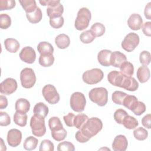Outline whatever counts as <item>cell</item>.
I'll use <instances>...</instances> for the list:
<instances>
[{"label": "cell", "instance_id": "cell-33", "mask_svg": "<svg viewBox=\"0 0 151 151\" xmlns=\"http://www.w3.org/2000/svg\"><path fill=\"white\" fill-rule=\"evenodd\" d=\"M48 126L51 132L60 130L63 127L61 122L58 117H51L48 120Z\"/></svg>", "mask_w": 151, "mask_h": 151}, {"label": "cell", "instance_id": "cell-38", "mask_svg": "<svg viewBox=\"0 0 151 151\" xmlns=\"http://www.w3.org/2000/svg\"><path fill=\"white\" fill-rule=\"evenodd\" d=\"M133 136L138 140H144L148 136V132L142 127H138L133 131Z\"/></svg>", "mask_w": 151, "mask_h": 151}, {"label": "cell", "instance_id": "cell-53", "mask_svg": "<svg viewBox=\"0 0 151 151\" xmlns=\"http://www.w3.org/2000/svg\"><path fill=\"white\" fill-rule=\"evenodd\" d=\"M144 14L147 19H151V2H148L145 6Z\"/></svg>", "mask_w": 151, "mask_h": 151}, {"label": "cell", "instance_id": "cell-29", "mask_svg": "<svg viewBox=\"0 0 151 151\" xmlns=\"http://www.w3.org/2000/svg\"><path fill=\"white\" fill-rule=\"evenodd\" d=\"M38 62L39 64L44 67H50L52 65L54 62V57L52 54L40 55Z\"/></svg>", "mask_w": 151, "mask_h": 151}, {"label": "cell", "instance_id": "cell-1", "mask_svg": "<svg viewBox=\"0 0 151 151\" xmlns=\"http://www.w3.org/2000/svg\"><path fill=\"white\" fill-rule=\"evenodd\" d=\"M103 128L101 120L97 117H91L87 120L83 127L76 134V139L80 143H86L96 135Z\"/></svg>", "mask_w": 151, "mask_h": 151}, {"label": "cell", "instance_id": "cell-55", "mask_svg": "<svg viewBox=\"0 0 151 151\" xmlns=\"http://www.w3.org/2000/svg\"><path fill=\"white\" fill-rule=\"evenodd\" d=\"M1 150H2V147H5V148H6V146H5V145L4 144V141H3V139L1 138Z\"/></svg>", "mask_w": 151, "mask_h": 151}, {"label": "cell", "instance_id": "cell-51", "mask_svg": "<svg viewBox=\"0 0 151 151\" xmlns=\"http://www.w3.org/2000/svg\"><path fill=\"white\" fill-rule=\"evenodd\" d=\"M150 119H151L150 114H147L146 116H145L142 119V125L145 127L149 129H150Z\"/></svg>", "mask_w": 151, "mask_h": 151}, {"label": "cell", "instance_id": "cell-15", "mask_svg": "<svg viewBox=\"0 0 151 151\" xmlns=\"http://www.w3.org/2000/svg\"><path fill=\"white\" fill-rule=\"evenodd\" d=\"M129 27L133 30H139L143 26V19L142 17L138 14H132L127 19Z\"/></svg>", "mask_w": 151, "mask_h": 151}, {"label": "cell", "instance_id": "cell-27", "mask_svg": "<svg viewBox=\"0 0 151 151\" xmlns=\"http://www.w3.org/2000/svg\"><path fill=\"white\" fill-rule=\"evenodd\" d=\"M19 2L26 14L34 12L37 8L36 1L34 0H19Z\"/></svg>", "mask_w": 151, "mask_h": 151}, {"label": "cell", "instance_id": "cell-4", "mask_svg": "<svg viewBox=\"0 0 151 151\" xmlns=\"http://www.w3.org/2000/svg\"><path fill=\"white\" fill-rule=\"evenodd\" d=\"M88 96L91 101L99 106H104L108 101V91L104 87L92 88L88 93Z\"/></svg>", "mask_w": 151, "mask_h": 151}, {"label": "cell", "instance_id": "cell-21", "mask_svg": "<svg viewBox=\"0 0 151 151\" xmlns=\"http://www.w3.org/2000/svg\"><path fill=\"white\" fill-rule=\"evenodd\" d=\"M15 109L16 111L26 113L29 110L30 103L29 101L25 99H19L15 102Z\"/></svg>", "mask_w": 151, "mask_h": 151}, {"label": "cell", "instance_id": "cell-20", "mask_svg": "<svg viewBox=\"0 0 151 151\" xmlns=\"http://www.w3.org/2000/svg\"><path fill=\"white\" fill-rule=\"evenodd\" d=\"M150 70L147 66H141L137 70V78L141 83L147 81L150 78Z\"/></svg>", "mask_w": 151, "mask_h": 151}, {"label": "cell", "instance_id": "cell-17", "mask_svg": "<svg viewBox=\"0 0 151 151\" xmlns=\"http://www.w3.org/2000/svg\"><path fill=\"white\" fill-rule=\"evenodd\" d=\"M112 51L109 50H102L97 54V60L103 66L109 67L110 64V57Z\"/></svg>", "mask_w": 151, "mask_h": 151}, {"label": "cell", "instance_id": "cell-2", "mask_svg": "<svg viewBox=\"0 0 151 151\" xmlns=\"http://www.w3.org/2000/svg\"><path fill=\"white\" fill-rule=\"evenodd\" d=\"M107 80L111 84L130 91H134L139 87V83L134 78L126 76L116 70L111 71L108 74Z\"/></svg>", "mask_w": 151, "mask_h": 151}, {"label": "cell", "instance_id": "cell-39", "mask_svg": "<svg viewBox=\"0 0 151 151\" xmlns=\"http://www.w3.org/2000/svg\"><path fill=\"white\" fill-rule=\"evenodd\" d=\"M11 25V17L6 14H1L0 15V28L1 29H7Z\"/></svg>", "mask_w": 151, "mask_h": 151}, {"label": "cell", "instance_id": "cell-30", "mask_svg": "<svg viewBox=\"0 0 151 151\" xmlns=\"http://www.w3.org/2000/svg\"><path fill=\"white\" fill-rule=\"evenodd\" d=\"M38 143V140L37 138L33 136H29L25 140L23 147L27 150H32L37 147Z\"/></svg>", "mask_w": 151, "mask_h": 151}, {"label": "cell", "instance_id": "cell-41", "mask_svg": "<svg viewBox=\"0 0 151 151\" xmlns=\"http://www.w3.org/2000/svg\"><path fill=\"white\" fill-rule=\"evenodd\" d=\"M52 137L57 142L63 140L67 136V131L63 127L60 130L51 132Z\"/></svg>", "mask_w": 151, "mask_h": 151}, {"label": "cell", "instance_id": "cell-3", "mask_svg": "<svg viewBox=\"0 0 151 151\" xmlns=\"http://www.w3.org/2000/svg\"><path fill=\"white\" fill-rule=\"evenodd\" d=\"M91 18L90 10L86 7L80 8L78 12L74 22V27L76 29L82 31L87 28L89 25Z\"/></svg>", "mask_w": 151, "mask_h": 151}, {"label": "cell", "instance_id": "cell-24", "mask_svg": "<svg viewBox=\"0 0 151 151\" xmlns=\"http://www.w3.org/2000/svg\"><path fill=\"white\" fill-rule=\"evenodd\" d=\"M48 108L44 103L40 102L37 103L33 109L34 115L40 116L42 117H45L48 114Z\"/></svg>", "mask_w": 151, "mask_h": 151}, {"label": "cell", "instance_id": "cell-47", "mask_svg": "<svg viewBox=\"0 0 151 151\" xmlns=\"http://www.w3.org/2000/svg\"><path fill=\"white\" fill-rule=\"evenodd\" d=\"M11 118L7 113L0 111V125L1 126H6L10 124Z\"/></svg>", "mask_w": 151, "mask_h": 151}, {"label": "cell", "instance_id": "cell-54", "mask_svg": "<svg viewBox=\"0 0 151 151\" xmlns=\"http://www.w3.org/2000/svg\"><path fill=\"white\" fill-rule=\"evenodd\" d=\"M8 106V100L5 96H0V109H4Z\"/></svg>", "mask_w": 151, "mask_h": 151}, {"label": "cell", "instance_id": "cell-16", "mask_svg": "<svg viewBox=\"0 0 151 151\" xmlns=\"http://www.w3.org/2000/svg\"><path fill=\"white\" fill-rule=\"evenodd\" d=\"M125 61H127V58L123 53L117 51L112 52L110 57L111 65L114 67L119 68L120 65Z\"/></svg>", "mask_w": 151, "mask_h": 151}, {"label": "cell", "instance_id": "cell-7", "mask_svg": "<svg viewBox=\"0 0 151 151\" xmlns=\"http://www.w3.org/2000/svg\"><path fill=\"white\" fill-rule=\"evenodd\" d=\"M20 80L24 88H32L36 82V76L34 70L27 67L22 69L20 73Z\"/></svg>", "mask_w": 151, "mask_h": 151}, {"label": "cell", "instance_id": "cell-23", "mask_svg": "<svg viewBox=\"0 0 151 151\" xmlns=\"http://www.w3.org/2000/svg\"><path fill=\"white\" fill-rule=\"evenodd\" d=\"M37 50L40 55H50L53 54L54 48L50 42L42 41L38 44Z\"/></svg>", "mask_w": 151, "mask_h": 151}, {"label": "cell", "instance_id": "cell-50", "mask_svg": "<svg viewBox=\"0 0 151 151\" xmlns=\"http://www.w3.org/2000/svg\"><path fill=\"white\" fill-rule=\"evenodd\" d=\"M142 31L144 34L147 37L151 36V22L150 21L146 22L143 24Z\"/></svg>", "mask_w": 151, "mask_h": 151}, {"label": "cell", "instance_id": "cell-28", "mask_svg": "<svg viewBox=\"0 0 151 151\" xmlns=\"http://www.w3.org/2000/svg\"><path fill=\"white\" fill-rule=\"evenodd\" d=\"M28 116L26 113L16 111L14 115V123L21 127H24L27 124Z\"/></svg>", "mask_w": 151, "mask_h": 151}, {"label": "cell", "instance_id": "cell-32", "mask_svg": "<svg viewBox=\"0 0 151 151\" xmlns=\"http://www.w3.org/2000/svg\"><path fill=\"white\" fill-rule=\"evenodd\" d=\"M122 124H123V126L127 129H133L139 125V123L134 117L128 114L124 119Z\"/></svg>", "mask_w": 151, "mask_h": 151}, {"label": "cell", "instance_id": "cell-31", "mask_svg": "<svg viewBox=\"0 0 151 151\" xmlns=\"http://www.w3.org/2000/svg\"><path fill=\"white\" fill-rule=\"evenodd\" d=\"M119 68L122 74L128 77H132L134 73L133 65L129 61H125L123 63L120 65Z\"/></svg>", "mask_w": 151, "mask_h": 151}, {"label": "cell", "instance_id": "cell-35", "mask_svg": "<svg viewBox=\"0 0 151 151\" xmlns=\"http://www.w3.org/2000/svg\"><path fill=\"white\" fill-rule=\"evenodd\" d=\"M88 119V117L86 114L83 113H79L75 116L74 120V126H75L78 129H80Z\"/></svg>", "mask_w": 151, "mask_h": 151}, {"label": "cell", "instance_id": "cell-26", "mask_svg": "<svg viewBox=\"0 0 151 151\" xmlns=\"http://www.w3.org/2000/svg\"><path fill=\"white\" fill-rule=\"evenodd\" d=\"M26 16L29 22L36 24L41 20L42 14L41 9L39 7H37L34 12L31 13H27Z\"/></svg>", "mask_w": 151, "mask_h": 151}, {"label": "cell", "instance_id": "cell-19", "mask_svg": "<svg viewBox=\"0 0 151 151\" xmlns=\"http://www.w3.org/2000/svg\"><path fill=\"white\" fill-rule=\"evenodd\" d=\"M55 43L58 48L65 49L70 45V40L67 35L60 34L55 37Z\"/></svg>", "mask_w": 151, "mask_h": 151}, {"label": "cell", "instance_id": "cell-37", "mask_svg": "<svg viewBox=\"0 0 151 151\" xmlns=\"http://www.w3.org/2000/svg\"><path fill=\"white\" fill-rule=\"evenodd\" d=\"M127 94L121 91H115L112 94L111 99L113 103L119 105H123V100L127 96Z\"/></svg>", "mask_w": 151, "mask_h": 151}, {"label": "cell", "instance_id": "cell-8", "mask_svg": "<svg viewBox=\"0 0 151 151\" xmlns=\"http://www.w3.org/2000/svg\"><path fill=\"white\" fill-rule=\"evenodd\" d=\"M86 104V97L82 93L76 91L71 94L70 104L73 110L76 112H81L84 110Z\"/></svg>", "mask_w": 151, "mask_h": 151}, {"label": "cell", "instance_id": "cell-44", "mask_svg": "<svg viewBox=\"0 0 151 151\" xmlns=\"http://www.w3.org/2000/svg\"><path fill=\"white\" fill-rule=\"evenodd\" d=\"M64 19L63 16L60 17H55V18H50V25L55 29L60 28L63 27L64 24Z\"/></svg>", "mask_w": 151, "mask_h": 151}, {"label": "cell", "instance_id": "cell-5", "mask_svg": "<svg viewBox=\"0 0 151 151\" xmlns=\"http://www.w3.org/2000/svg\"><path fill=\"white\" fill-rule=\"evenodd\" d=\"M30 127L32 133L37 137H41L45 134L46 127L44 117L34 115L30 120Z\"/></svg>", "mask_w": 151, "mask_h": 151}, {"label": "cell", "instance_id": "cell-6", "mask_svg": "<svg viewBox=\"0 0 151 151\" xmlns=\"http://www.w3.org/2000/svg\"><path fill=\"white\" fill-rule=\"evenodd\" d=\"M104 77L103 71L97 68L85 71L82 76V79L87 84H95L100 82Z\"/></svg>", "mask_w": 151, "mask_h": 151}, {"label": "cell", "instance_id": "cell-45", "mask_svg": "<svg viewBox=\"0 0 151 151\" xmlns=\"http://www.w3.org/2000/svg\"><path fill=\"white\" fill-rule=\"evenodd\" d=\"M15 6V1L14 0H0V11L11 9Z\"/></svg>", "mask_w": 151, "mask_h": 151}, {"label": "cell", "instance_id": "cell-9", "mask_svg": "<svg viewBox=\"0 0 151 151\" xmlns=\"http://www.w3.org/2000/svg\"><path fill=\"white\" fill-rule=\"evenodd\" d=\"M42 93L45 100L51 104H55L60 100V95L55 87L52 84H47L44 86Z\"/></svg>", "mask_w": 151, "mask_h": 151}, {"label": "cell", "instance_id": "cell-46", "mask_svg": "<svg viewBox=\"0 0 151 151\" xmlns=\"http://www.w3.org/2000/svg\"><path fill=\"white\" fill-rule=\"evenodd\" d=\"M140 63L145 66H147L150 63V53L147 51H143L139 55Z\"/></svg>", "mask_w": 151, "mask_h": 151}, {"label": "cell", "instance_id": "cell-22", "mask_svg": "<svg viewBox=\"0 0 151 151\" xmlns=\"http://www.w3.org/2000/svg\"><path fill=\"white\" fill-rule=\"evenodd\" d=\"M4 46L8 51L11 53H15L19 50L20 45L16 39L9 38L5 40Z\"/></svg>", "mask_w": 151, "mask_h": 151}, {"label": "cell", "instance_id": "cell-40", "mask_svg": "<svg viewBox=\"0 0 151 151\" xmlns=\"http://www.w3.org/2000/svg\"><path fill=\"white\" fill-rule=\"evenodd\" d=\"M128 115V113L122 109H117L114 113V119L119 124H122L124 119Z\"/></svg>", "mask_w": 151, "mask_h": 151}, {"label": "cell", "instance_id": "cell-43", "mask_svg": "<svg viewBox=\"0 0 151 151\" xmlns=\"http://www.w3.org/2000/svg\"><path fill=\"white\" fill-rule=\"evenodd\" d=\"M54 150V146L53 143L50 140H43L40 146V151H53Z\"/></svg>", "mask_w": 151, "mask_h": 151}, {"label": "cell", "instance_id": "cell-48", "mask_svg": "<svg viewBox=\"0 0 151 151\" xmlns=\"http://www.w3.org/2000/svg\"><path fill=\"white\" fill-rule=\"evenodd\" d=\"M75 115L73 113H68L67 115L64 116L63 119L65 124L68 127L74 126V120Z\"/></svg>", "mask_w": 151, "mask_h": 151}, {"label": "cell", "instance_id": "cell-25", "mask_svg": "<svg viewBox=\"0 0 151 151\" xmlns=\"http://www.w3.org/2000/svg\"><path fill=\"white\" fill-rule=\"evenodd\" d=\"M139 101H138L137 97L134 96L127 95L124 98L123 103V105L126 108L131 111H133L139 104Z\"/></svg>", "mask_w": 151, "mask_h": 151}, {"label": "cell", "instance_id": "cell-36", "mask_svg": "<svg viewBox=\"0 0 151 151\" xmlns=\"http://www.w3.org/2000/svg\"><path fill=\"white\" fill-rule=\"evenodd\" d=\"M96 37L91 30H86L83 32L80 36V41L84 44H89L93 42Z\"/></svg>", "mask_w": 151, "mask_h": 151}, {"label": "cell", "instance_id": "cell-52", "mask_svg": "<svg viewBox=\"0 0 151 151\" xmlns=\"http://www.w3.org/2000/svg\"><path fill=\"white\" fill-rule=\"evenodd\" d=\"M39 2L43 6L47 5L48 6H55L58 4L60 3V1L59 0H42V1H39Z\"/></svg>", "mask_w": 151, "mask_h": 151}, {"label": "cell", "instance_id": "cell-10", "mask_svg": "<svg viewBox=\"0 0 151 151\" xmlns=\"http://www.w3.org/2000/svg\"><path fill=\"white\" fill-rule=\"evenodd\" d=\"M139 36L134 32H130L126 35L121 45L123 49L127 52L133 51L139 43Z\"/></svg>", "mask_w": 151, "mask_h": 151}, {"label": "cell", "instance_id": "cell-11", "mask_svg": "<svg viewBox=\"0 0 151 151\" xmlns=\"http://www.w3.org/2000/svg\"><path fill=\"white\" fill-rule=\"evenodd\" d=\"M18 85L17 81L12 78H7L0 84V92L5 95H10L14 93Z\"/></svg>", "mask_w": 151, "mask_h": 151}, {"label": "cell", "instance_id": "cell-18", "mask_svg": "<svg viewBox=\"0 0 151 151\" xmlns=\"http://www.w3.org/2000/svg\"><path fill=\"white\" fill-rule=\"evenodd\" d=\"M63 12L64 7L61 3H59L55 6H48L47 8V14L50 18L61 17Z\"/></svg>", "mask_w": 151, "mask_h": 151}, {"label": "cell", "instance_id": "cell-13", "mask_svg": "<svg viewBox=\"0 0 151 151\" xmlns=\"http://www.w3.org/2000/svg\"><path fill=\"white\" fill-rule=\"evenodd\" d=\"M20 59L28 64H32L36 59V53L34 48L27 46L24 47L19 53Z\"/></svg>", "mask_w": 151, "mask_h": 151}, {"label": "cell", "instance_id": "cell-34", "mask_svg": "<svg viewBox=\"0 0 151 151\" xmlns=\"http://www.w3.org/2000/svg\"><path fill=\"white\" fill-rule=\"evenodd\" d=\"M90 30L95 35V37H101L105 32V27L100 22H96L91 27Z\"/></svg>", "mask_w": 151, "mask_h": 151}, {"label": "cell", "instance_id": "cell-42", "mask_svg": "<svg viewBox=\"0 0 151 151\" xmlns=\"http://www.w3.org/2000/svg\"><path fill=\"white\" fill-rule=\"evenodd\" d=\"M75 150L74 146L73 143L68 141H64L60 143L57 146L58 151H74Z\"/></svg>", "mask_w": 151, "mask_h": 151}, {"label": "cell", "instance_id": "cell-12", "mask_svg": "<svg viewBox=\"0 0 151 151\" xmlns=\"http://www.w3.org/2000/svg\"><path fill=\"white\" fill-rule=\"evenodd\" d=\"M7 142L9 146L17 147L21 143L22 140V133L17 129H12L8 132Z\"/></svg>", "mask_w": 151, "mask_h": 151}, {"label": "cell", "instance_id": "cell-14", "mask_svg": "<svg viewBox=\"0 0 151 151\" xmlns=\"http://www.w3.org/2000/svg\"><path fill=\"white\" fill-rule=\"evenodd\" d=\"M128 146V142L125 136L119 134L115 137L112 143L114 151H125Z\"/></svg>", "mask_w": 151, "mask_h": 151}, {"label": "cell", "instance_id": "cell-49", "mask_svg": "<svg viewBox=\"0 0 151 151\" xmlns=\"http://www.w3.org/2000/svg\"><path fill=\"white\" fill-rule=\"evenodd\" d=\"M146 111V106L144 103L139 101L136 108L132 111L136 116H140Z\"/></svg>", "mask_w": 151, "mask_h": 151}]
</instances>
